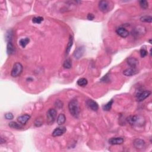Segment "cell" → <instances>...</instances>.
Instances as JSON below:
<instances>
[{"mask_svg": "<svg viewBox=\"0 0 152 152\" xmlns=\"http://www.w3.org/2000/svg\"><path fill=\"white\" fill-rule=\"evenodd\" d=\"M72 45H73V38L71 35H70L69 42H68V44L67 45V48H66V55H68L70 53V51H71V47L72 46Z\"/></svg>", "mask_w": 152, "mask_h": 152, "instance_id": "obj_18", "label": "cell"}, {"mask_svg": "<svg viewBox=\"0 0 152 152\" xmlns=\"http://www.w3.org/2000/svg\"><path fill=\"white\" fill-rule=\"evenodd\" d=\"M84 52H85L84 47H78L74 51L73 53V56L76 59H80L83 56Z\"/></svg>", "mask_w": 152, "mask_h": 152, "instance_id": "obj_13", "label": "cell"}, {"mask_svg": "<svg viewBox=\"0 0 152 152\" xmlns=\"http://www.w3.org/2000/svg\"><path fill=\"white\" fill-rule=\"evenodd\" d=\"M5 118L7 119H8V120H11L14 118V115H13L12 113L11 112H8V113H7L5 114Z\"/></svg>", "mask_w": 152, "mask_h": 152, "instance_id": "obj_31", "label": "cell"}, {"mask_svg": "<svg viewBox=\"0 0 152 152\" xmlns=\"http://www.w3.org/2000/svg\"><path fill=\"white\" fill-rule=\"evenodd\" d=\"M6 142V140H5V139H4V138H3V137H1V144H3V143H4Z\"/></svg>", "mask_w": 152, "mask_h": 152, "instance_id": "obj_33", "label": "cell"}, {"mask_svg": "<svg viewBox=\"0 0 152 152\" xmlns=\"http://www.w3.org/2000/svg\"><path fill=\"white\" fill-rule=\"evenodd\" d=\"M67 131V128L64 126H61L59 127L56 128L55 130H54L52 134V135L54 137H58V136H61L64 134V133H65Z\"/></svg>", "mask_w": 152, "mask_h": 152, "instance_id": "obj_7", "label": "cell"}, {"mask_svg": "<svg viewBox=\"0 0 152 152\" xmlns=\"http://www.w3.org/2000/svg\"><path fill=\"white\" fill-rule=\"evenodd\" d=\"M113 101L112 99L109 102H108L105 104V105L103 106V109L104 111H109L111 110V108H112V106L113 105Z\"/></svg>", "mask_w": 152, "mask_h": 152, "instance_id": "obj_24", "label": "cell"}, {"mask_svg": "<svg viewBox=\"0 0 152 152\" xmlns=\"http://www.w3.org/2000/svg\"><path fill=\"white\" fill-rule=\"evenodd\" d=\"M134 146L135 149H143L146 145V143L141 139H139V138H137V139L134 140V141L133 142Z\"/></svg>", "mask_w": 152, "mask_h": 152, "instance_id": "obj_9", "label": "cell"}, {"mask_svg": "<svg viewBox=\"0 0 152 152\" xmlns=\"http://www.w3.org/2000/svg\"><path fill=\"white\" fill-rule=\"evenodd\" d=\"M44 21V18L40 16L34 17L32 19V22L35 24H40Z\"/></svg>", "mask_w": 152, "mask_h": 152, "instance_id": "obj_25", "label": "cell"}, {"mask_svg": "<svg viewBox=\"0 0 152 152\" xmlns=\"http://www.w3.org/2000/svg\"><path fill=\"white\" fill-rule=\"evenodd\" d=\"M69 112L72 117L76 118H78L80 113V109L79 107L78 102L77 99L71 100L69 103Z\"/></svg>", "mask_w": 152, "mask_h": 152, "instance_id": "obj_1", "label": "cell"}, {"mask_svg": "<svg viewBox=\"0 0 152 152\" xmlns=\"http://www.w3.org/2000/svg\"><path fill=\"white\" fill-rule=\"evenodd\" d=\"M63 67L66 69H70L72 67V62L70 58H67L63 63Z\"/></svg>", "mask_w": 152, "mask_h": 152, "instance_id": "obj_22", "label": "cell"}, {"mask_svg": "<svg viewBox=\"0 0 152 152\" xmlns=\"http://www.w3.org/2000/svg\"><path fill=\"white\" fill-rule=\"evenodd\" d=\"M127 64L130 65V67L137 69L138 65V61L134 57H130L127 60Z\"/></svg>", "mask_w": 152, "mask_h": 152, "instance_id": "obj_15", "label": "cell"}, {"mask_svg": "<svg viewBox=\"0 0 152 152\" xmlns=\"http://www.w3.org/2000/svg\"><path fill=\"white\" fill-rule=\"evenodd\" d=\"M140 56H141L142 58H144L148 55V52H147V49L145 48H142L140 51Z\"/></svg>", "mask_w": 152, "mask_h": 152, "instance_id": "obj_28", "label": "cell"}, {"mask_svg": "<svg viewBox=\"0 0 152 152\" xmlns=\"http://www.w3.org/2000/svg\"><path fill=\"white\" fill-rule=\"evenodd\" d=\"M77 84L81 87H85L88 84V81L85 78H80L77 81Z\"/></svg>", "mask_w": 152, "mask_h": 152, "instance_id": "obj_21", "label": "cell"}, {"mask_svg": "<svg viewBox=\"0 0 152 152\" xmlns=\"http://www.w3.org/2000/svg\"><path fill=\"white\" fill-rule=\"evenodd\" d=\"M23 65L20 62H15L13 67V69L11 70V76L13 77H17L20 74H22L23 71Z\"/></svg>", "mask_w": 152, "mask_h": 152, "instance_id": "obj_3", "label": "cell"}, {"mask_svg": "<svg viewBox=\"0 0 152 152\" xmlns=\"http://www.w3.org/2000/svg\"><path fill=\"white\" fill-rule=\"evenodd\" d=\"M116 33L121 37L125 38H127L129 35V32L128 30L124 28H122V27H119L116 30Z\"/></svg>", "mask_w": 152, "mask_h": 152, "instance_id": "obj_10", "label": "cell"}, {"mask_svg": "<svg viewBox=\"0 0 152 152\" xmlns=\"http://www.w3.org/2000/svg\"><path fill=\"white\" fill-rule=\"evenodd\" d=\"M30 119V115L28 114H24L18 117L17 121L21 124L25 125Z\"/></svg>", "mask_w": 152, "mask_h": 152, "instance_id": "obj_14", "label": "cell"}, {"mask_svg": "<svg viewBox=\"0 0 152 152\" xmlns=\"http://www.w3.org/2000/svg\"><path fill=\"white\" fill-rule=\"evenodd\" d=\"M124 139L122 137H113L109 140V143L112 145H119L124 143Z\"/></svg>", "mask_w": 152, "mask_h": 152, "instance_id": "obj_11", "label": "cell"}, {"mask_svg": "<svg viewBox=\"0 0 152 152\" xmlns=\"http://www.w3.org/2000/svg\"><path fill=\"white\" fill-rule=\"evenodd\" d=\"M13 37V32L11 30H9L7 32L6 38V41L7 42H11Z\"/></svg>", "mask_w": 152, "mask_h": 152, "instance_id": "obj_27", "label": "cell"}, {"mask_svg": "<svg viewBox=\"0 0 152 152\" xmlns=\"http://www.w3.org/2000/svg\"><path fill=\"white\" fill-rule=\"evenodd\" d=\"M127 120L128 123L133 126H142L145 122L143 118L139 115H131L127 118Z\"/></svg>", "mask_w": 152, "mask_h": 152, "instance_id": "obj_2", "label": "cell"}, {"mask_svg": "<svg viewBox=\"0 0 152 152\" xmlns=\"http://www.w3.org/2000/svg\"><path fill=\"white\" fill-rule=\"evenodd\" d=\"M151 95V92L149 90L140 91L136 95V99L138 102H142L147 98Z\"/></svg>", "mask_w": 152, "mask_h": 152, "instance_id": "obj_5", "label": "cell"}, {"mask_svg": "<svg viewBox=\"0 0 152 152\" xmlns=\"http://www.w3.org/2000/svg\"><path fill=\"white\" fill-rule=\"evenodd\" d=\"M15 51V48L13 43L11 42H7V52L8 55H12L14 54Z\"/></svg>", "mask_w": 152, "mask_h": 152, "instance_id": "obj_17", "label": "cell"}, {"mask_svg": "<svg viewBox=\"0 0 152 152\" xmlns=\"http://www.w3.org/2000/svg\"><path fill=\"white\" fill-rule=\"evenodd\" d=\"M87 19L88 20H93L94 19H95V15L92 14V13H89V14H88L87 15Z\"/></svg>", "mask_w": 152, "mask_h": 152, "instance_id": "obj_32", "label": "cell"}, {"mask_svg": "<svg viewBox=\"0 0 152 152\" xmlns=\"http://www.w3.org/2000/svg\"><path fill=\"white\" fill-rule=\"evenodd\" d=\"M99 10L102 13H107L110 10V3L108 1L103 0L99 3Z\"/></svg>", "mask_w": 152, "mask_h": 152, "instance_id": "obj_6", "label": "cell"}, {"mask_svg": "<svg viewBox=\"0 0 152 152\" xmlns=\"http://www.w3.org/2000/svg\"><path fill=\"white\" fill-rule=\"evenodd\" d=\"M8 126L11 128L17 129V130H19V129H22L23 128V127L22 124H21L20 123L18 124L15 122H10L8 124Z\"/></svg>", "mask_w": 152, "mask_h": 152, "instance_id": "obj_19", "label": "cell"}, {"mask_svg": "<svg viewBox=\"0 0 152 152\" xmlns=\"http://www.w3.org/2000/svg\"><path fill=\"white\" fill-rule=\"evenodd\" d=\"M65 121H66V117H65L64 113H60L57 117L56 119V122L59 125H62V124L65 123Z\"/></svg>", "mask_w": 152, "mask_h": 152, "instance_id": "obj_16", "label": "cell"}, {"mask_svg": "<svg viewBox=\"0 0 152 152\" xmlns=\"http://www.w3.org/2000/svg\"><path fill=\"white\" fill-rule=\"evenodd\" d=\"M139 4L140 6L141 7V8L143 9H144L146 10L149 7V3L146 0H141V1H139Z\"/></svg>", "mask_w": 152, "mask_h": 152, "instance_id": "obj_26", "label": "cell"}, {"mask_svg": "<svg viewBox=\"0 0 152 152\" xmlns=\"http://www.w3.org/2000/svg\"><path fill=\"white\" fill-rule=\"evenodd\" d=\"M138 72V70L135 68L130 67L129 69L125 70L123 71V74L125 76H132L134 75L137 74Z\"/></svg>", "mask_w": 152, "mask_h": 152, "instance_id": "obj_12", "label": "cell"}, {"mask_svg": "<svg viewBox=\"0 0 152 152\" xmlns=\"http://www.w3.org/2000/svg\"><path fill=\"white\" fill-rule=\"evenodd\" d=\"M56 115H57V112L55 109H49L46 112V119L47 123L49 125H52L55 122Z\"/></svg>", "mask_w": 152, "mask_h": 152, "instance_id": "obj_4", "label": "cell"}, {"mask_svg": "<svg viewBox=\"0 0 152 152\" xmlns=\"http://www.w3.org/2000/svg\"><path fill=\"white\" fill-rule=\"evenodd\" d=\"M86 105L88 108L93 111H97L99 109V105L97 102L92 99H88L86 101Z\"/></svg>", "mask_w": 152, "mask_h": 152, "instance_id": "obj_8", "label": "cell"}, {"mask_svg": "<svg viewBox=\"0 0 152 152\" xmlns=\"http://www.w3.org/2000/svg\"><path fill=\"white\" fill-rule=\"evenodd\" d=\"M29 42H30V39L29 38H23L19 40V44L23 48H24L29 44Z\"/></svg>", "mask_w": 152, "mask_h": 152, "instance_id": "obj_20", "label": "cell"}, {"mask_svg": "<svg viewBox=\"0 0 152 152\" xmlns=\"http://www.w3.org/2000/svg\"><path fill=\"white\" fill-rule=\"evenodd\" d=\"M140 21L144 23H151L152 22V17L150 15H144L140 18Z\"/></svg>", "mask_w": 152, "mask_h": 152, "instance_id": "obj_23", "label": "cell"}, {"mask_svg": "<svg viewBox=\"0 0 152 152\" xmlns=\"http://www.w3.org/2000/svg\"><path fill=\"white\" fill-rule=\"evenodd\" d=\"M55 106H56V108L60 109L61 108H62L63 103H62V101H60V100H57V101L55 102Z\"/></svg>", "mask_w": 152, "mask_h": 152, "instance_id": "obj_30", "label": "cell"}, {"mask_svg": "<svg viewBox=\"0 0 152 152\" xmlns=\"http://www.w3.org/2000/svg\"><path fill=\"white\" fill-rule=\"evenodd\" d=\"M43 125V121L42 119L37 118L35 121V125L37 127H39L42 126Z\"/></svg>", "mask_w": 152, "mask_h": 152, "instance_id": "obj_29", "label": "cell"}]
</instances>
